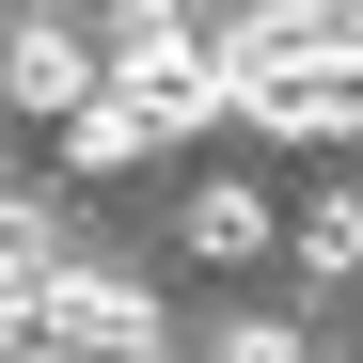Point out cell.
<instances>
[{
	"mask_svg": "<svg viewBox=\"0 0 363 363\" xmlns=\"http://www.w3.org/2000/svg\"><path fill=\"white\" fill-rule=\"evenodd\" d=\"M111 111H143V143L206 127V111H221V32L206 16H127V32H111Z\"/></svg>",
	"mask_w": 363,
	"mask_h": 363,
	"instance_id": "6da1fadb",
	"label": "cell"
},
{
	"mask_svg": "<svg viewBox=\"0 0 363 363\" xmlns=\"http://www.w3.org/2000/svg\"><path fill=\"white\" fill-rule=\"evenodd\" d=\"M16 347H64V363H158V300H143L127 269H48Z\"/></svg>",
	"mask_w": 363,
	"mask_h": 363,
	"instance_id": "7a4b0ae2",
	"label": "cell"
},
{
	"mask_svg": "<svg viewBox=\"0 0 363 363\" xmlns=\"http://www.w3.org/2000/svg\"><path fill=\"white\" fill-rule=\"evenodd\" d=\"M0 79H16V111H95V32H64V16H32Z\"/></svg>",
	"mask_w": 363,
	"mask_h": 363,
	"instance_id": "3957f363",
	"label": "cell"
},
{
	"mask_svg": "<svg viewBox=\"0 0 363 363\" xmlns=\"http://www.w3.org/2000/svg\"><path fill=\"white\" fill-rule=\"evenodd\" d=\"M190 253H221V269L269 253V206H253V190H206V206H190Z\"/></svg>",
	"mask_w": 363,
	"mask_h": 363,
	"instance_id": "277c9868",
	"label": "cell"
},
{
	"mask_svg": "<svg viewBox=\"0 0 363 363\" xmlns=\"http://www.w3.org/2000/svg\"><path fill=\"white\" fill-rule=\"evenodd\" d=\"M127 158H143V111L95 95V111H79V174H127Z\"/></svg>",
	"mask_w": 363,
	"mask_h": 363,
	"instance_id": "5b68a950",
	"label": "cell"
},
{
	"mask_svg": "<svg viewBox=\"0 0 363 363\" xmlns=\"http://www.w3.org/2000/svg\"><path fill=\"white\" fill-rule=\"evenodd\" d=\"M221 363H300V332H284V316H237V332H221Z\"/></svg>",
	"mask_w": 363,
	"mask_h": 363,
	"instance_id": "8992f818",
	"label": "cell"
}]
</instances>
